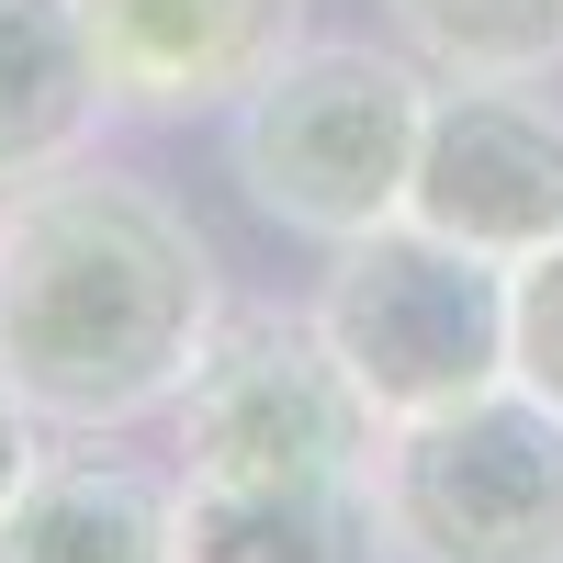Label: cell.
<instances>
[{"mask_svg": "<svg viewBox=\"0 0 563 563\" xmlns=\"http://www.w3.org/2000/svg\"><path fill=\"white\" fill-rule=\"evenodd\" d=\"M0 563H180V485L147 462H34L23 507L0 519Z\"/></svg>", "mask_w": 563, "mask_h": 563, "instance_id": "9", "label": "cell"}, {"mask_svg": "<svg viewBox=\"0 0 563 563\" xmlns=\"http://www.w3.org/2000/svg\"><path fill=\"white\" fill-rule=\"evenodd\" d=\"M316 339L339 350L350 395L384 417H440L462 395L507 384V260L440 238V225H372L327 249L316 282Z\"/></svg>", "mask_w": 563, "mask_h": 563, "instance_id": "3", "label": "cell"}, {"mask_svg": "<svg viewBox=\"0 0 563 563\" xmlns=\"http://www.w3.org/2000/svg\"><path fill=\"white\" fill-rule=\"evenodd\" d=\"M406 57L440 79H541L563 68V0H384Z\"/></svg>", "mask_w": 563, "mask_h": 563, "instance_id": "11", "label": "cell"}, {"mask_svg": "<svg viewBox=\"0 0 563 563\" xmlns=\"http://www.w3.org/2000/svg\"><path fill=\"white\" fill-rule=\"evenodd\" d=\"M395 563H563V406L485 384L372 440Z\"/></svg>", "mask_w": 563, "mask_h": 563, "instance_id": "4", "label": "cell"}, {"mask_svg": "<svg viewBox=\"0 0 563 563\" xmlns=\"http://www.w3.org/2000/svg\"><path fill=\"white\" fill-rule=\"evenodd\" d=\"M440 79L417 57H384V45H294L260 90H238V192L294 225V238L339 249L395 225L417 192V135H429Z\"/></svg>", "mask_w": 563, "mask_h": 563, "instance_id": "2", "label": "cell"}, {"mask_svg": "<svg viewBox=\"0 0 563 563\" xmlns=\"http://www.w3.org/2000/svg\"><path fill=\"white\" fill-rule=\"evenodd\" d=\"M79 34L124 113H214L305 45V0H79Z\"/></svg>", "mask_w": 563, "mask_h": 563, "instance_id": "7", "label": "cell"}, {"mask_svg": "<svg viewBox=\"0 0 563 563\" xmlns=\"http://www.w3.org/2000/svg\"><path fill=\"white\" fill-rule=\"evenodd\" d=\"M180 563H395L372 474L192 485L180 474Z\"/></svg>", "mask_w": 563, "mask_h": 563, "instance_id": "8", "label": "cell"}, {"mask_svg": "<svg viewBox=\"0 0 563 563\" xmlns=\"http://www.w3.org/2000/svg\"><path fill=\"white\" fill-rule=\"evenodd\" d=\"M180 474L192 485H282V474H372L384 417L350 395L316 316H214L180 384Z\"/></svg>", "mask_w": 563, "mask_h": 563, "instance_id": "5", "label": "cell"}, {"mask_svg": "<svg viewBox=\"0 0 563 563\" xmlns=\"http://www.w3.org/2000/svg\"><path fill=\"white\" fill-rule=\"evenodd\" d=\"M102 68H90L79 0H0V192L79 169L102 124Z\"/></svg>", "mask_w": 563, "mask_h": 563, "instance_id": "10", "label": "cell"}, {"mask_svg": "<svg viewBox=\"0 0 563 563\" xmlns=\"http://www.w3.org/2000/svg\"><path fill=\"white\" fill-rule=\"evenodd\" d=\"M34 429H45V417H34V406H23L12 384H0V519H12V507H23L34 462H45V451H34Z\"/></svg>", "mask_w": 563, "mask_h": 563, "instance_id": "13", "label": "cell"}, {"mask_svg": "<svg viewBox=\"0 0 563 563\" xmlns=\"http://www.w3.org/2000/svg\"><path fill=\"white\" fill-rule=\"evenodd\" d=\"M225 316L214 249L147 180L57 169L0 192V384L45 429H135L180 406Z\"/></svg>", "mask_w": 563, "mask_h": 563, "instance_id": "1", "label": "cell"}, {"mask_svg": "<svg viewBox=\"0 0 563 563\" xmlns=\"http://www.w3.org/2000/svg\"><path fill=\"white\" fill-rule=\"evenodd\" d=\"M507 384L563 406V238L507 271Z\"/></svg>", "mask_w": 563, "mask_h": 563, "instance_id": "12", "label": "cell"}, {"mask_svg": "<svg viewBox=\"0 0 563 563\" xmlns=\"http://www.w3.org/2000/svg\"><path fill=\"white\" fill-rule=\"evenodd\" d=\"M406 214L507 271L541 260L563 238V113L519 102V79H440Z\"/></svg>", "mask_w": 563, "mask_h": 563, "instance_id": "6", "label": "cell"}]
</instances>
